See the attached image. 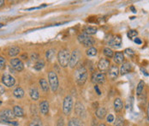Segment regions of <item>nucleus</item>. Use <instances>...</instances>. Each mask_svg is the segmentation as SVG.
Returning a JSON list of instances; mask_svg holds the SVG:
<instances>
[{"label": "nucleus", "instance_id": "nucleus-1", "mask_svg": "<svg viewBox=\"0 0 149 126\" xmlns=\"http://www.w3.org/2000/svg\"><path fill=\"white\" fill-rule=\"evenodd\" d=\"M15 117L16 116L13 111L10 109H5L0 111V121L3 123H9L14 126H18V123L15 121Z\"/></svg>", "mask_w": 149, "mask_h": 126}, {"label": "nucleus", "instance_id": "nucleus-2", "mask_svg": "<svg viewBox=\"0 0 149 126\" xmlns=\"http://www.w3.org/2000/svg\"><path fill=\"white\" fill-rule=\"evenodd\" d=\"M75 79L79 85H83L87 79V70L84 66H80L75 70Z\"/></svg>", "mask_w": 149, "mask_h": 126}, {"label": "nucleus", "instance_id": "nucleus-3", "mask_svg": "<svg viewBox=\"0 0 149 126\" xmlns=\"http://www.w3.org/2000/svg\"><path fill=\"white\" fill-rule=\"evenodd\" d=\"M70 54L67 49L61 50L58 54V60L61 67H67L70 64Z\"/></svg>", "mask_w": 149, "mask_h": 126}, {"label": "nucleus", "instance_id": "nucleus-4", "mask_svg": "<svg viewBox=\"0 0 149 126\" xmlns=\"http://www.w3.org/2000/svg\"><path fill=\"white\" fill-rule=\"evenodd\" d=\"M48 79H49V84L51 87V89L52 92H56L57 89L58 88V85H59V82H58V76L56 74L55 71H49L48 73Z\"/></svg>", "mask_w": 149, "mask_h": 126}, {"label": "nucleus", "instance_id": "nucleus-5", "mask_svg": "<svg viewBox=\"0 0 149 126\" xmlns=\"http://www.w3.org/2000/svg\"><path fill=\"white\" fill-rule=\"evenodd\" d=\"M73 108V98L70 95H68L64 99L63 104V111L65 115L70 114Z\"/></svg>", "mask_w": 149, "mask_h": 126}, {"label": "nucleus", "instance_id": "nucleus-6", "mask_svg": "<svg viewBox=\"0 0 149 126\" xmlns=\"http://www.w3.org/2000/svg\"><path fill=\"white\" fill-rule=\"evenodd\" d=\"M78 40L81 44H82L84 46H92L95 40L90 36V35H87L86 34H81L78 35Z\"/></svg>", "mask_w": 149, "mask_h": 126}, {"label": "nucleus", "instance_id": "nucleus-7", "mask_svg": "<svg viewBox=\"0 0 149 126\" xmlns=\"http://www.w3.org/2000/svg\"><path fill=\"white\" fill-rule=\"evenodd\" d=\"M80 58H81V52H80V51L77 50V49H76V50H74L73 52H72V54L70 55V66L71 68H74V67L77 64V63H78Z\"/></svg>", "mask_w": 149, "mask_h": 126}, {"label": "nucleus", "instance_id": "nucleus-8", "mask_svg": "<svg viewBox=\"0 0 149 126\" xmlns=\"http://www.w3.org/2000/svg\"><path fill=\"white\" fill-rule=\"evenodd\" d=\"M106 80V76L105 73L99 72V73H93L92 76V82L96 84H101L104 83Z\"/></svg>", "mask_w": 149, "mask_h": 126}, {"label": "nucleus", "instance_id": "nucleus-9", "mask_svg": "<svg viewBox=\"0 0 149 126\" xmlns=\"http://www.w3.org/2000/svg\"><path fill=\"white\" fill-rule=\"evenodd\" d=\"M2 82H3V83H4L6 87H8V88L13 87V86L15 85V83H16L15 78H14L12 76L9 75V74H5V75L3 76V77H2Z\"/></svg>", "mask_w": 149, "mask_h": 126}, {"label": "nucleus", "instance_id": "nucleus-10", "mask_svg": "<svg viewBox=\"0 0 149 126\" xmlns=\"http://www.w3.org/2000/svg\"><path fill=\"white\" fill-rule=\"evenodd\" d=\"M11 65L17 71H22L24 69V64L19 58H12L11 60Z\"/></svg>", "mask_w": 149, "mask_h": 126}, {"label": "nucleus", "instance_id": "nucleus-11", "mask_svg": "<svg viewBox=\"0 0 149 126\" xmlns=\"http://www.w3.org/2000/svg\"><path fill=\"white\" fill-rule=\"evenodd\" d=\"M110 65H111V64H110V61L108 59H106V58H101L99 61V63H98V69L102 73H104V72H105V71H107L109 70Z\"/></svg>", "mask_w": 149, "mask_h": 126}, {"label": "nucleus", "instance_id": "nucleus-12", "mask_svg": "<svg viewBox=\"0 0 149 126\" xmlns=\"http://www.w3.org/2000/svg\"><path fill=\"white\" fill-rule=\"evenodd\" d=\"M119 75V69L117 65H111L110 66L108 70V76L111 80H116L118 77Z\"/></svg>", "mask_w": 149, "mask_h": 126}, {"label": "nucleus", "instance_id": "nucleus-13", "mask_svg": "<svg viewBox=\"0 0 149 126\" xmlns=\"http://www.w3.org/2000/svg\"><path fill=\"white\" fill-rule=\"evenodd\" d=\"M109 46H111L112 48L117 49L120 48L122 46V38L119 35H116L114 36L110 41H109Z\"/></svg>", "mask_w": 149, "mask_h": 126}, {"label": "nucleus", "instance_id": "nucleus-14", "mask_svg": "<svg viewBox=\"0 0 149 126\" xmlns=\"http://www.w3.org/2000/svg\"><path fill=\"white\" fill-rule=\"evenodd\" d=\"M132 70V65L129 62H125L122 64V66L120 68V74L121 75H126L128 73H129Z\"/></svg>", "mask_w": 149, "mask_h": 126}, {"label": "nucleus", "instance_id": "nucleus-15", "mask_svg": "<svg viewBox=\"0 0 149 126\" xmlns=\"http://www.w3.org/2000/svg\"><path fill=\"white\" fill-rule=\"evenodd\" d=\"M75 112L76 113V115L80 116V117H85V107L84 105L81 103V102H77L75 105Z\"/></svg>", "mask_w": 149, "mask_h": 126}, {"label": "nucleus", "instance_id": "nucleus-16", "mask_svg": "<svg viewBox=\"0 0 149 126\" xmlns=\"http://www.w3.org/2000/svg\"><path fill=\"white\" fill-rule=\"evenodd\" d=\"M113 60L117 64H122L124 61V54L121 52H116V54L113 56Z\"/></svg>", "mask_w": 149, "mask_h": 126}, {"label": "nucleus", "instance_id": "nucleus-17", "mask_svg": "<svg viewBox=\"0 0 149 126\" xmlns=\"http://www.w3.org/2000/svg\"><path fill=\"white\" fill-rule=\"evenodd\" d=\"M123 108V103L120 98H117L114 100V109L117 112H120Z\"/></svg>", "mask_w": 149, "mask_h": 126}, {"label": "nucleus", "instance_id": "nucleus-18", "mask_svg": "<svg viewBox=\"0 0 149 126\" xmlns=\"http://www.w3.org/2000/svg\"><path fill=\"white\" fill-rule=\"evenodd\" d=\"M40 111L42 114H44V115L47 114L49 111V103L46 100L42 101L40 105Z\"/></svg>", "mask_w": 149, "mask_h": 126}, {"label": "nucleus", "instance_id": "nucleus-19", "mask_svg": "<svg viewBox=\"0 0 149 126\" xmlns=\"http://www.w3.org/2000/svg\"><path fill=\"white\" fill-rule=\"evenodd\" d=\"M68 126H85L84 123L79 118H71L68 123Z\"/></svg>", "mask_w": 149, "mask_h": 126}, {"label": "nucleus", "instance_id": "nucleus-20", "mask_svg": "<svg viewBox=\"0 0 149 126\" xmlns=\"http://www.w3.org/2000/svg\"><path fill=\"white\" fill-rule=\"evenodd\" d=\"M84 33L87 35H93L97 33V29L93 26H87L84 29Z\"/></svg>", "mask_w": 149, "mask_h": 126}, {"label": "nucleus", "instance_id": "nucleus-21", "mask_svg": "<svg viewBox=\"0 0 149 126\" xmlns=\"http://www.w3.org/2000/svg\"><path fill=\"white\" fill-rule=\"evenodd\" d=\"M29 94H30V97L32 98V99H34V100L39 99L40 94H39V91L37 90V88H31L30 90H29Z\"/></svg>", "mask_w": 149, "mask_h": 126}, {"label": "nucleus", "instance_id": "nucleus-22", "mask_svg": "<svg viewBox=\"0 0 149 126\" xmlns=\"http://www.w3.org/2000/svg\"><path fill=\"white\" fill-rule=\"evenodd\" d=\"M13 112H14V114H15V116L16 117H23V115H24V111H23V109L21 107V106H19V105H16V106H14V108H13Z\"/></svg>", "mask_w": 149, "mask_h": 126}, {"label": "nucleus", "instance_id": "nucleus-23", "mask_svg": "<svg viewBox=\"0 0 149 126\" xmlns=\"http://www.w3.org/2000/svg\"><path fill=\"white\" fill-rule=\"evenodd\" d=\"M106 113H107V111L105 107H100L96 111V116L99 119H103L105 117V116L106 115Z\"/></svg>", "mask_w": 149, "mask_h": 126}, {"label": "nucleus", "instance_id": "nucleus-24", "mask_svg": "<svg viewBox=\"0 0 149 126\" xmlns=\"http://www.w3.org/2000/svg\"><path fill=\"white\" fill-rule=\"evenodd\" d=\"M19 52H20V48L18 46H13L10 47V49H9V55L11 57H15L17 54H19Z\"/></svg>", "mask_w": 149, "mask_h": 126}, {"label": "nucleus", "instance_id": "nucleus-25", "mask_svg": "<svg viewBox=\"0 0 149 126\" xmlns=\"http://www.w3.org/2000/svg\"><path fill=\"white\" fill-rule=\"evenodd\" d=\"M13 94H14V96H15V97L20 99V98H23V97L24 96V90H23L22 88L18 87V88H17L14 90Z\"/></svg>", "mask_w": 149, "mask_h": 126}, {"label": "nucleus", "instance_id": "nucleus-26", "mask_svg": "<svg viewBox=\"0 0 149 126\" xmlns=\"http://www.w3.org/2000/svg\"><path fill=\"white\" fill-rule=\"evenodd\" d=\"M55 54H56V52L54 49H50L48 51H46V57L47 58L48 61H52V59L54 58L55 57Z\"/></svg>", "mask_w": 149, "mask_h": 126}, {"label": "nucleus", "instance_id": "nucleus-27", "mask_svg": "<svg viewBox=\"0 0 149 126\" xmlns=\"http://www.w3.org/2000/svg\"><path fill=\"white\" fill-rule=\"evenodd\" d=\"M144 86H145V82L143 81H140L139 82L138 85H137V88H136V94L138 96H140L142 92H143V89H144Z\"/></svg>", "mask_w": 149, "mask_h": 126}, {"label": "nucleus", "instance_id": "nucleus-28", "mask_svg": "<svg viewBox=\"0 0 149 126\" xmlns=\"http://www.w3.org/2000/svg\"><path fill=\"white\" fill-rule=\"evenodd\" d=\"M40 84L41 88L43 89V91H45V92H47V91H48V89H49V85H48V83H47V82H46V79L41 78V79L40 80Z\"/></svg>", "mask_w": 149, "mask_h": 126}, {"label": "nucleus", "instance_id": "nucleus-29", "mask_svg": "<svg viewBox=\"0 0 149 126\" xmlns=\"http://www.w3.org/2000/svg\"><path fill=\"white\" fill-rule=\"evenodd\" d=\"M103 53H104V55H105V57H107V58H113V56H114L113 51H112L111 48H109V47H105L104 50H103Z\"/></svg>", "mask_w": 149, "mask_h": 126}, {"label": "nucleus", "instance_id": "nucleus-30", "mask_svg": "<svg viewBox=\"0 0 149 126\" xmlns=\"http://www.w3.org/2000/svg\"><path fill=\"white\" fill-rule=\"evenodd\" d=\"M45 66V62L43 60H38L34 64V69L36 70H41Z\"/></svg>", "mask_w": 149, "mask_h": 126}, {"label": "nucleus", "instance_id": "nucleus-31", "mask_svg": "<svg viewBox=\"0 0 149 126\" xmlns=\"http://www.w3.org/2000/svg\"><path fill=\"white\" fill-rule=\"evenodd\" d=\"M97 49L95 47H90L87 51V55L90 56V57H94L97 55Z\"/></svg>", "mask_w": 149, "mask_h": 126}, {"label": "nucleus", "instance_id": "nucleus-32", "mask_svg": "<svg viewBox=\"0 0 149 126\" xmlns=\"http://www.w3.org/2000/svg\"><path fill=\"white\" fill-rule=\"evenodd\" d=\"M127 35H128V39H130V40H133V39H134V38H135V37H136V36L138 35V32H137L136 30L131 29V30H129V31L128 32Z\"/></svg>", "mask_w": 149, "mask_h": 126}, {"label": "nucleus", "instance_id": "nucleus-33", "mask_svg": "<svg viewBox=\"0 0 149 126\" xmlns=\"http://www.w3.org/2000/svg\"><path fill=\"white\" fill-rule=\"evenodd\" d=\"M28 126H42V122H41L40 119L35 118V119H34V120L29 123Z\"/></svg>", "mask_w": 149, "mask_h": 126}, {"label": "nucleus", "instance_id": "nucleus-34", "mask_svg": "<svg viewBox=\"0 0 149 126\" xmlns=\"http://www.w3.org/2000/svg\"><path fill=\"white\" fill-rule=\"evenodd\" d=\"M123 123V117H117L115 122V126H122Z\"/></svg>", "mask_w": 149, "mask_h": 126}, {"label": "nucleus", "instance_id": "nucleus-35", "mask_svg": "<svg viewBox=\"0 0 149 126\" xmlns=\"http://www.w3.org/2000/svg\"><path fill=\"white\" fill-rule=\"evenodd\" d=\"M124 53H125L126 55H128V57H131V56L134 55V52L132 49H129V48L125 49V50H124Z\"/></svg>", "mask_w": 149, "mask_h": 126}, {"label": "nucleus", "instance_id": "nucleus-36", "mask_svg": "<svg viewBox=\"0 0 149 126\" xmlns=\"http://www.w3.org/2000/svg\"><path fill=\"white\" fill-rule=\"evenodd\" d=\"M6 64V61L3 57H0V70H2L5 67Z\"/></svg>", "mask_w": 149, "mask_h": 126}, {"label": "nucleus", "instance_id": "nucleus-37", "mask_svg": "<svg viewBox=\"0 0 149 126\" xmlns=\"http://www.w3.org/2000/svg\"><path fill=\"white\" fill-rule=\"evenodd\" d=\"M114 120H115V117H114V116L112 114H109L107 116V117H106L107 123H112V122H114Z\"/></svg>", "mask_w": 149, "mask_h": 126}, {"label": "nucleus", "instance_id": "nucleus-38", "mask_svg": "<svg viewBox=\"0 0 149 126\" xmlns=\"http://www.w3.org/2000/svg\"><path fill=\"white\" fill-rule=\"evenodd\" d=\"M39 58V55L37 53H32L31 54V59L34 61V60H38Z\"/></svg>", "mask_w": 149, "mask_h": 126}, {"label": "nucleus", "instance_id": "nucleus-39", "mask_svg": "<svg viewBox=\"0 0 149 126\" xmlns=\"http://www.w3.org/2000/svg\"><path fill=\"white\" fill-rule=\"evenodd\" d=\"M134 43H136L138 45H141V43H142V41H141V40L140 38H134Z\"/></svg>", "mask_w": 149, "mask_h": 126}, {"label": "nucleus", "instance_id": "nucleus-40", "mask_svg": "<svg viewBox=\"0 0 149 126\" xmlns=\"http://www.w3.org/2000/svg\"><path fill=\"white\" fill-rule=\"evenodd\" d=\"M58 126H64V119L59 118L58 121Z\"/></svg>", "mask_w": 149, "mask_h": 126}, {"label": "nucleus", "instance_id": "nucleus-41", "mask_svg": "<svg viewBox=\"0 0 149 126\" xmlns=\"http://www.w3.org/2000/svg\"><path fill=\"white\" fill-rule=\"evenodd\" d=\"M5 88H4L3 86H1V85H0V95H1V94H3L5 93Z\"/></svg>", "mask_w": 149, "mask_h": 126}, {"label": "nucleus", "instance_id": "nucleus-42", "mask_svg": "<svg viewBox=\"0 0 149 126\" xmlns=\"http://www.w3.org/2000/svg\"><path fill=\"white\" fill-rule=\"evenodd\" d=\"M94 89H95V90L97 91V94H98L99 95H100V94H101V92L99 91V87H98L97 85H95V86H94Z\"/></svg>", "mask_w": 149, "mask_h": 126}, {"label": "nucleus", "instance_id": "nucleus-43", "mask_svg": "<svg viewBox=\"0 0 149 126\" xmlns=\"http://www.w3.org/2000/svg\"><path fill=\"white\" fill-rule=\"evenodd\" d=\"M4 5H5V1H3V0H0V8H1Z\"/></svg>", "mask_w": 149, "mask_h": 126}, {"label": "nucleus", "instance_id": "nucleus-44", "mask_svg": "<svg viewBox=\"0 0 149 126\" xmlns=\"http://www.w3.org/2000/svg\"><path fill=\"white\" fill-rule=\"evenodd\" d=\"M130 10H132V12H134V13H136V10L134 9V7L131 6V7H130Z\"/></svg>", "mask_w": 149, "mask_h": 126}, {"label": "nucleus", "instance_id": "nucleus-45", "mask_svg": "<svg viewBox=\"0 0 149 126\" xmlns=\"http://www.w3.org/2000/svg\"><path fill=\"white\" fill-rule=\"evenodd\" d=\"M141 71H142V73H144V75H145V76H148V73H146V71L145 70L141 69Z\"/></svg>", "mask_w": 149, "mask_h": 126}, {"label": "nucleus", "instance_id": "nucleus-46", "mask_svg": "<svg viewBox=\"0 0 149 126\" xmlns=\"http://www.w3.org/2000/svg\"><path fill=\"white\" fill-rule=\"evenodd\" d=\"M147 118L149 119V104H148V106H147Z\"/></svg>", "mask_w": 149, "mask_h": 126}, {"label": "nucleus", "instance_id": "nucleus-47", "mask_svg": "<svg viewBox=\"0 0 149 126\" xmlns=\"http://www.w3.org/2000/svg\"><path fill=\"white\" fill-rule=\"evenodd\" d=\"M22 58H23V59H26V58H28V56H27L26 54H23V55H22Z\"/></svg>", "mask_w": 149, "mask_h": 126}, {"label": "nucleus", "instance_id": "nucleus-48", "mask_svg": "<svg viewBox=\"0 0 149 126\" xmlns=\"http://www.w3.org/2000/svg\"><path fill=\"white\" fill-rule=\"evenodd\" d=\"M99 126H106V125L104 124V123H101V124H99Z\"/></svg>", "mask_w": 149, "mask_h": 126}, {"label": "nucleus", "instance_id": "nucleus-49", "mask_svg": "<svg viewBox=\"0 0 149 126\" xmlns=\"http://www.w3.org/2000/svg\"><path fill=\"white\" fill-rule=\"evenodd\" d=\"M3 27V24H1V23H0V28H2Z\"/></svg>", "mask_w": 149, "mask_h": 126}, {"label": "nucleus", "instance_id": "nucleus-50", "mask_svg": "<svg viewBox=\"0 0 149 126\" xmlns=\"http://www.w3.org/2000/svg\"><path fill=\"white\" fill-rule=\"evenodd\" d=\"M1 104H2V101H1V100H0V105H1Z\"/></svg>", "mask_w": 149, "mask_h": 126}]
</instances>
